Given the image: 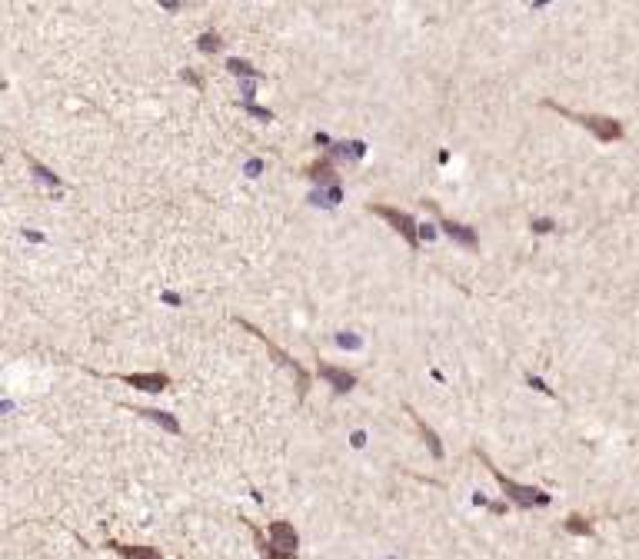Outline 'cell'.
I'll return each mask as SVG.
<instances>
[{
	"label": "cell",
	"instance_id": "cell-4",
	"mask_svg": "<svg viewBox=\"0 0 639 559\" xmlns=\"http://www.w3.org/2000/svg\"><path fill=\"white\" fill-rule=\"evenodd\" d=\"M237 323H240L243 329H250V333H254L256 340H264V346H266V350H270V353H273V360H280V363H283V366H290V370H293V376H297V393H300V400H303V396H307V390H310V373L303 370V366H300L297 360H290V353H283V350H280V346H276L273 340H266V333H260V329H256L254 323H247V320H243V317H237Z\"/></svg>",
	"mask_w": 639,
	"mask_h": 559
},
{
	"label": "cell",
	"instance_id": "cell-2",
	"mask_svg": "<svg viewBox=\"0 0 639 559\" xmlns=\"http://www.w3.org/2000/svg\"><path fill=\"white\" fill-rule=\"evenodd\" d=\"M254 543L260 546V556L264 559H297V546H300V536L293 523L287 519H276L270 526V539H264L260 529H254Z\"/></svg>",
	"mask_w": 639,
	"mask_h": 559
},
{
	"label": "cell",
	"instance_id": "cell-17",
	"mask_svg": "<svg viewBox=\"0 0 639 559\" xmlns=\"http://www.w3.org/2000/svg\"><path fill=\"white\" fill-rule=\"evenodd\" d=\"M243 110H247V113H254V117H260V120H273V113L264 110V107H256V103H243Z\"/></svg>",
	"mask_w": 639,
	"mask_h": 559
},
{
	"label": "cell",
	"instance_id": "cell-5",
	"mask_svg": "<svg viewBox=\"0 0 639 559\" xmlns=\"http://www.w3.org/2000/svg\"><path fill=\"white\" fill-rule=\"evenodd\" d=\"M370 213H376V217H383L386 223H393L397 227V233L403 237V240L417 250L419 247V237H417V223H413V217L409 213H403V210H397V207H383V203H373L370 207Z\"/></svg>",
	"mask_w": 639,
	"mask_h": 559
},
{
	"label": "cell",
	"instance_id": "cell-12",
	"mask_svg": "<svg viewBox=\"0 0 639 559\" xmlns=\"http://www.w3.org/2000/svg\"><path fill=\"white\" fill-rule=\"evenodd\" d=\"M133 413H140V417H147V419H157L164 429H170V433H180V423H176L174 417H164L160 410H133Z\"/></svg>",
	"mask_w": 639,
	"mask_h": 559
},
{
	"label": "cell",
	"instance_id": "cell-18",
	"mask_svg": "<svg viewBox=\"0 0 639 559\" xmlns=\"http://www.w3.org/2000/svg\"><path fill=\"white\" fill-rule=\"evenodd\" d=\"M227 67H230V70H237V74H243V77H250V74H254V70L243 64V60H227ZM254 77H256V74H254Z\"/></svg>",
	"mask_w": 639,
	"mask_h": 559
},
{
	"label": "cell",
	"instance_id": "cell-9",
	"mask_svg": "<svg viewBox=\"0 0 639 559\" xmlns=\"http://www.w3.org/2000/svg\"><path fill=\"white\" fill-rule=\"evenodd\" d=\"M107 546L123 559H164L160 553H157V546H130V543H117V539H111Z\"/></svg>",
	"mask_w": 639,
	"mask_h": 559
},
{
	"label": "cell",
	"instance_id": "cell-6",
	"mask_svg": "<svg viewBox=\"0 0 639 559\" xmlns=\"http://www.w3.org/2000/svg\"><path fill=\"white\" fill-rule=\"evenodd\" d=\"M440 227H443V233L450 237V240H456L460 247H466V250H480V237L473 233V227H463V223H456V220H450V217H443L440 213Z\"/></svg>",
	"mask_w": 639,
	"mask_h": 559
},
{
	"label": "cell",
	"instance_id": "cell-16",
	"mask_svg": "<svg viewBox=\"0 0 639 559\" xmlns=\"http://www.w3.org/2000/svg\"><path fill=\"white\" fill-rule=\"evenodd\" d=\"M197 44H200V50H207V54H213V50L220 47V40H217V33H203V37H200V40H197Z\"/></svg>",
	"mask_w": 639,
	"mask_h": 559
},
{
	"label": "cell",
	"instance_id": "cell-11",
	"mask_svg": "<svg viewBox=\"0 0 639 559\" xmlns=\"http://www.w3.org/2000/svg\"><path fill=\"white\" fill-rule=\"evenodd\" d=\"M407 413H409V417H413V423H417V429H419V433H423V439H426V446H430V453H433V456H436V460H443V446H440V439H436V433H433V429L426 427L423 419H419V413H417V410H409V406H407Z\"/></svg>",
	"mask_w": 639,
	"mask_h": 559
},
{
	"label": "cell",
	"instance_id": "cell-1",
	"mask_svg": "<svg viewBox=\"0 0 639 559\" xmlns=\"http://www.w3.org/2000/svg\"><path fill=\"white\" fill-rule=\"evenodd\" d=\"M476 456L483 460V466L490 473H493V480L499 482V490H503V496H507L509 503H516L519 509H536V506H550V493H543V490H536V486H523V482L516 480H509L507 473L499 470L490 456H486L483 450H476Z\"/></svg>",
	"mask_w": 639,
	"mask_h": 559
},
{
	"label": "cell",
	"instance_id": "cell-8",
	"mask_svg": "<svg viewBox=\"0 0 639 559\" xmlns=\"http://www.w3.org/2000/svg\"><path fill=\"white\" fill-rule=\"evenodd\" d=\"M320 376L327 380V383H333L340 393H350L353 386H356V373H350V370H340V366H330V363H320Z\"/></svg>",
	"mask_w": 639,
	"mask_h": 559
},
{
	"label": "cell",
	"instance_id": "cell-19",
	"mask_svg": "<svg viewBox=\"0 0 639 559\" xmlns=\"http://www.w3.org/2000/svg\"><path fill=\"white\" fill-rule=\"evenodd\" d=\"M533 230H536V233H546V230H553V223H550V220H536V223H533Z\"/></svg>",
	"mask_w": 639,
	"mask_h": 559
},
{
	"label": "cell",
	"instance_id": "cell-7",
	"mask_svg": "<svg viewBox=\"0 0 639 559\" xmlns=\"http://www.w3.org/2000/svg\"><path fill=\"white\" fill-rule=\"evenodd\" d=\"M120 380L137 386V390H150V393H160L164 386H170V376H166V373H127Z\"/></svg>",
	"mask_w": 639,
	"mask_h": 559
},
{
	"label": "cell",
	"instance_id": "cell-3",
	"mask_svg": "<svg viewBox=\"0 0 639 559\" xmlns=\"http://www.w3.org/2000/svg\"><path fill=\"white\" fill-rule=\"evenodd\" d=\"M543 107L546 110H556L560 117H566V120H573L579 123V127H586V130L593 133L596 140H603V143H613L623 137V123L613 120V117H596V113H573V110H566L560 107L556 100H543Z\"/></svg>",
	"mask_w": 639,
	"mask_h": 559
},
{
	"label": "cell",
	"instance_id": "cell-14",
	"mask_svg": "<svg viewBox=\"0 0 639 559\" xmlns=\"http://www.w3.org/2000/svg\"><path fill=\"white\" fill-rule=\"evenodd\" d=\"M363 143H337L330 150V157H350V160H356V157H363Z\"/></svg>",
	"mask_w": 639,
	"mask_h": 559
},
{
	"label": "cell",
	"instance_id": "cell-13",
	"mask_svg": "<svg viewBox=\"0 0 639 559\" xmlns=\"http://www.w3.org/2000/svg\"><path fill=\"white\" fill-rule=\"evenodd\" d=\"M566 533H573V536H593V523L583 519V516H570V519H566Z\"/></svg>",
	"mask_w": 639,
	"mask_h": 559
},
{
	"label": "cell",
	"instance_id": "cell-10",
	"mask_svg": "<svg viewBox=\"0 0 639 559\" xmlns=\"http://www.w3.org/2000/svg\"><path fill=\"white\" fill-rule=\"evenodd\" d=\"M303 176H310V180H333V157L323 154L320 160H313L310 166H303Z\"/></svg>",
	"mask_w": 639,
	"mask_h": 559
},
{
	"label": "cell",
	"instance_id": "cell-15",
	"mask_svg": "<svg viewBox=\"0 0 639 559\" xmlns=\"http://www.w3.org/2000/svg\"><path fill=\"white\" fill-rule=\"evenodd\" d=\"M27 160H30V166H33V174L40 176V180H47V183H50V186H60V180H57V176H54V174H50V170H47V166H40V164H37V160H33V157H27Z\"/></svg>",
	"mask_w": 639,
	"mask_h": 559
}]
</instances>
